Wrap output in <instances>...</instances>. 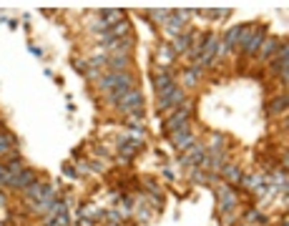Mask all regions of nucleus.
Returning a JSON list of instances; mask_svg holds the SVG:
<instances>
[{"instance_id": "obj_7", "label": "nucleus", "mask_w": 289, "mask_h": 226, "mask_svg": "<svg viewBox=\"0 0 289 226\" xmlns=\"http://www.w3.org/2000/svg\"><path fill=\"white\" fill-rule=\"evenodd\" d=\"M264 26H261V31H256L254 36H249L246 38V43L241 46V51L246 53V56H254V53H259V48H261V43H264Z\"/></svg>"}, {"instance_id": "obj_19", "label": "nucleus", "mask_w": 289, "mask_h": 226, "mask_svg": "<svg viewBox=\"0 0 289 226\" xmlns=\"http://www.w3.org/2000/svg\"><path fill=\"white\" fill-rule=\"evenodd\" d=\"M199 161H204V148H201V146H194L191 153L184 158V163H199Z\"/></svg>"}, {"instance_id": "obj_17", "label": "nucleus", "mask_w": 289, "mask_h": 226, "mask_svg": "<svg viewBox=\"0 0 289 226\" xmlns=\"http://www.w3.org/2000/svg\"><path fill=\"white\" fill-rule=\"evenodd\" d=\"M284 111H286V96L274 98V101L269 103V113H284Z\"/></svg>"}, {"instance_id": "obj_8", "label": "nucleus", "mask_w": 289, "mask_h": 226, "mask_svg": "<svg viewBox=\"0 0 289 226\" xmlns=\"http://www.w3.org/2000/svg\"><path fill=\"white\" fill-rule=\"evenodd\" d=\"M8 183H11L13 188H28L31 183H36V173H33V171H28V168H23L21 173L11 176V178H8Z\"/></svg>"}, {"instance_id": "obj_20", "label": "nucleus", "mask_w": 289, "mask_h": 226, "mask_svg": "<svg viewBox=\"0 0 289 226\" xmlns=\"http://www.w3.org/2000/svg\"><path fill=\"white\" fill-rule=\"evenodd\" d=\"M23 168H26V166H23V161H18V158H13V161H11V163L6 166V171H8L11 176H16V173H21Z\"/></svg>"}, {"instance_id": "obj_11", "label": "nucleus", "mask_w": 289, "mask_h": 226, "mask_svg": "<svg viewBox=\"0 0 289 226\" xmlns=\"http://www.w3.org/2000/svg\"><path fill=\"white\" fill-rule=\"evenodd\" d=\"M171 136V141H174V146L179 148V151H186V148H191L194 146V136L189 133V131H181V133H169Z\"/></svg>"}, {"instance_id": "obj_24", "label": "nucleus", "mask_w": 289, "mask_h": 226, "mask_svg": "<svg viewBox=\"0 0 289 226\" xmlns=\"http://www.w3.org/2000/svg\"><path fill=\"white\" fill-rule=\"evenodd\" d=\"M8 178H11V173L6 171V166H0V183H8Z\"/></svg>"}, {"instance_id": "obj_16", "label": "nucleus", "mask_w": 289, "mask_h": 226, "mask_svg": "<svg viewBox=\"0 0 289 226\" xmlns=\"http://www.w3.org/2000/svg\"><path fill=\"white\" fill-rule=\"evenodd\" d=\"M189 43H191V36L184 33V36H179V38L174 41V51H176V53H184V51L189 48Z\"/></svg>"}, {"instance_id": "obj_13", "label": "nucleus", "mask_w": 289, "mask_h": 226, "mask_svg": "<svg viewBox=\"0 0 289 226\" xmlns=\"http://www.w3.org/2000/svg\"><path fill=\"white\" fill-rule=\"evenodd\" d=\"M16 151V138L11 133H0V156H6V153H13Z\"/></svg>"}, {"instance_id": "obj_4", "label": "nucleus", "mask_w": 289, "mask_h": 226, "mask_svg": "<svg viewBox=\"0 0 289 226\" xmlns=\"http://www.w3.org/2000/svg\"><path fill=\"white\" fill-rule=\"evenodd\" d=\"M204 43H206V46L201 48V56H199V66H201V68L214 61V56H216V51H219V38H216V36H209V38H204Z\"/></svg>"}, {"instance_id": "obj_23", "label": "nucleus", "mask_w": 289, "mask_h": 226, "mask_svg": "<svg viewBox=\"0 0 289 226\" xmlns=\"http://www.w3.org/2000/svg\"><path fill=\"white\" fill-rule=\"evenodd\" d=\"M169 16H171L169 11H154V13H151V18H156V21H166Z\"/></svg>"}, {"instance_id": "obj_6", "label": "nucleus", "mask_w": 289, "mask_h": 226, "mask_svg": "<svg viewBox=\"0 0 289 226\" xmlns=\"http://www.w3.org/2000/svg\"><path fill=\"white\" fill-rule=\"evenodd\" d=\"M26 193H28V198H36V201H41V198H53L56 196V188L53 186H43V183H31L28 188H26Z\"/></svg>"}, {"instance_id": "obj_1", "label": "nucleus", "mask_w": 289, "mask_h": 226, "mask_svg": "<svg viewBox=\"0 0 289 226\" xmlns=\"http://www.w3.org/2000/svg\"><path fill=\"white\" fill-rule=\"evenodd\" d=\"M121 111H123L126 116H131V118L143 116V96H141V91L131 88V91L121 98Z\"/></svg>"}, {"instance_id": "obj_22", "label": "nucleus", "mask_w": 289, "mask_h": 226, "mask_svg": "<svg viewBox=\"0 0 289 226\" xmlns=\"http://www.w3.org/2000/svg\"><path fill=\"white\" fill-rule=\"evenodd\" d=\"M48 226H68V213H66V211H63V213H58V216H56Z\"/></svg>"}, {"instance_id": "obj_10", "label": "nucleus", "mask_w": 289, "mask_h": 226, "mask_svg": "<svg viewBox=\"0 0 289 226\" xmlns=\"http://www.w3.org/2000/svg\"><path fill=\"white\" fill-rule=\"evenodd\" d=\"M186 16H189V13H181V11H179V13H171V16L166 18V31L174 33V36L181 33V28H184V18H186Z\"/></svg>"}, {"instance_id": "obj_5", "label": "nucleus", "mask_w": 289, "mask_h": 226, "mask_svg": "<svg viewBox=\"0 0 289 226\" xmlns=\"http://www.w3.org/2000/svg\"><path fill=\"white\" fill-rule=\"evenodd\" d=\"M181 103H184V91L176 86L171 93H166V96L159 98V111H171V108H176V106H181Z\"/></svg>"}, {"instance_id": "obj_15", "label": "nucleus", "mask_w": 289, "mask_h": 226, "mask_svg": "<svg viewBox=\"0 0 289 226\" xmlns=\"http://www.w3.org/2000/svg\"><path fill=\"white\" fill-rule=\"evenodd\" d=\"M261 46H264V48H261V58H264V61H266L271 53H279V41H276V38H269V41L261 43Z\"/></svg>"}, {"instance_id": "obj_2", "label": "nucleus", "mask_w": 289, "mask_h": 226, "mask_svg": "<svg viewBox=\"0 0 289 226\" xmlns=\"http://www.w3.org/2000/svg\"><path fill=\"white\" fill-rule=\"evenodd\" d=\"M189 113H191V106L184 103V108H179V111L166 121V133H181V131H186V128H189V126H186Z\"/></svg>"}, {"instance_id": "obj_26", "label": "nucleus", "mask_w": 289, "mask_h": 226, "mask_svg": "<svg viewBox=\"0 0 289 226\" xmlns=\"http://www.w3.org/2000/svg\"><path fill=\"white\" fill-rule=\"evenodd\" d=\"M279 226H286V221H281V223H279Z\"/></svg>"}, {"instance_id": "obj_9", "label": "nucleus", "mask_w": 289, "mask_h": 226, "mask_svg": "<svg viewBox=\"0 0 289 226\" xmlns=\"http://www.w3.org/2000/svg\"><path fill=\"white\" fill-rule=\"evenodd\" d=\"M154 86H156V93H159V98L161 96H166V93H171L176 86H174V78L169 76V73H159L156 78H154Z\"/></svg>"}, {"instance_id": "obj_12", "label": "nucleus", "mask_w": 289, "mask_h": 226, "mask_svg": "<svg viewBox=\"0 0 289 226\" xmlns=\"http://www.w3.org/2000/svg\"><path fill=\"white\" fill-rule=\"evenodd\" d=\"M219 198H221V208H224V211H231V208L236 206V196H234L226 186L219 188Z\"/></svg>"}, {"instance_id": "obj_21", "label": "nucleus", "mask_w": 289, "mask_h": 226, "mask_svg": "<svg viewBox=\"0 0 289 226\" xmlns=\"http://www.w3.org/2000/svg\"><path fill=\"white\" fill-rule=\"evenodd\" d=\"M224 176L231 178V181H241V173H239L236 166H226V168H224Z\"/></svg>"}, {"instance_id": "obj_25", "label": "nucleus", "mask_w": 289, "mask_h": 226, "mask_svg": "<svg viewBox=\"0 0 289 226\" xmlns=\"http://www.w3.org/2000/svg\"><path fill=\"white\" fill-rule=\"evenodd\" d=\"M194 83H196V76L189 71V73H186V86H194Z\"/></svg>"}, {"instance_id": "obj_3", "label": "nucleus", "mask_w": 289, "mask_h": 226, "mask_svg": "<svg viewBox=\"0 0 289 226\" xmlns=\"http://www.w3.org/2000/svg\"><path fill=\"white\" fill-rule=\"evenodd\" d=\"M118 86H133L131 76H126V73H108L106 78H101V91H106V93H111Z\"/></svg>"}, {"instance_id": "obj_14", "label": "nucleus", "mask_w": 289, "mask_h": 226, "mask_svg": "<svg viewBox=\"0 0 289 226\" xmlns=\"http://www.w3.org/2000/svg\"><path fill=\"white\" fill-rule=\"evenodd\" d=\"M108 63H111V71H113V73H121V71L128 68V56H113Z\"/></svg>"}, {"instance_id": "obj_18", "label": "nucleus", "mask_w": 289, "mask_h": 226, "mask_svg": "<svg viewBox=\"0 0 289 226\" xmlns=\"http://www.w3.org/2000/svg\"><path fill=\"white\" fill-rule=\"evenodd\" d=\"M138 148H141V146H138V141H126V143L121 146V153H123V158L128 161V158H131V156H133Z\"/></svg>"}]
</instances>
